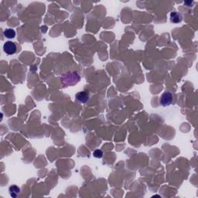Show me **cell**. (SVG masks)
<instances>
[{
	"instance_id": "cell-1",
	"label": "cell",
	"mask_w": 198,
	"mask_h": 198,
	"mask_svg": "<svg viewBox=\"0 0 198 198\" xmlns=\"http://www.w3.org/2000/svg\"><path fill=\"white\" fill-rule=\"evenodd\" d=\"M3 50L4 52L6 54H8V55H12V54H16V52L17 47L15 43L12 42V41H7L3 45Z\"/></svg>"
},
{
	"instance_id": "cell-2",
	"label": "cell",
	"mask_w": 198,
	"mask_h": 198,
	"mask_svg": "<svg viewBox=\"0 0 198 198\" xmlns=\"http://www.w3.org/2000/svg\"><path fill=\"white\" fill-rule=\"evenodd\" d=\"M172 101H173V95H172V94L170 92L166 91V92L163 93L161 95V97H160V104L163 106H164V107L170 105Z\"/></svg>"
},
{
	"instance_id": "cell-3",
	"label": "cell",
	"mask_w": 198,
	"mask_h": 198,
	"mask_svg": "<svg viewBox=\"0 0 198 198\" xmlns=\"http://www.w3.org/2000/svg\"><path fill=\"white\" fill-rule=\"evenodd\" d=\"M77 101L81 103H86L89 99V93L87 91H81L76 94Z\"/></svg>"
},
{
	"instance_id": "cell-4",
	"label": "cell",
	"mask_w": 198,
	"mask_h": 198,
	"mask_svg": "<svg viewBox=\"0 0 198 198\" xmlns=\"http://www.w3.org/2000/svg\"><path fill=\"white\" fill-rule=\"evenodd\" d=\"M170 21L173 23H179L182 21L181 14L177 12H172L170 13Z\"/></svg>"
},
{
	"instance_id": "cell-5",
	"label": "cell",
	"mask_w": 198,
	"mask_h": 198,
	"mask_svg": "<svg viewBox=\"0 0 198 198\" xmlns=\"http://www.w3.org/2000/svg\"><path fill=\"white\" fill-rule=\"evenodd\" d=\"M9 191L11 196H12V197H16L19 195V192H20V189H19V187L17 186L16 185H12V186L9 187Z\"/></svg>"
},
{
	"instance_id": "cell-6",
	"label": "cell",
	"mask_w": 198,
	"mask_h": 198,
	"mask_svg": "<svg viewBox=\"0 0 198 198\" xmlns=\"http://www.w3.org/2000/svg\"><path fill=\"white\" fill-rule=\"evenodd\" d=\"M4 36L8 39H12L16 37V32L12 29H6L4 31Z\"/></svg>"
},
{
	"instance_id": "cell-7",
	"label": "cell",
	"mask_w": 198,
	"mask_h": 198,
	"mask_svg": "<svg viewBox=\"0 0 198 198\" xmlns=\"http://www.w3.org/2000/svg\"><path fill=\"white\" fill-rule=\"evenodd\" d=\"M93 156H94L95 158H99V159H101V158L103 156V152L101 151V150H96L93 153Z\"/></svg>"
}]
</instances>
